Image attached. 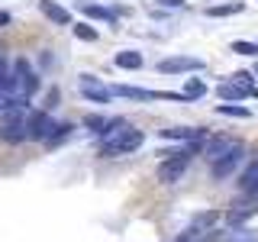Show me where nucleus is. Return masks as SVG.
<instances>
[{
	"label": "nucleus",
	"instance_id": "obj_1",
	"mask_svg": "<svg viewBox=\"0 0 258 242\" xmlns=\"http://www.w3.org/2000/svg\"><path fill=\"white\" fill-rule=\"evenodd\" d=\"M242 161H245V145H242V142H236V145H232V149L226 152L223 158H216L213 165H210V174H213V181H226V177H229L232 171H236V168L242 165Z\"/></svg>",
	"mask_w": 258,
	"mask_h": 242
},
{
	"label": "nucleus",
	"instance_id": "obj_2",
	"mask_svg": "<svg viewBox=\"0 0 258 242\" xmlns=\"http://www.w3.org/2000/svg\"><path fill=\"white\" fill-rule=\"evenodd\" d=\"M142 142H145V133H142V129H129V133H123L119 139H113V142H107V145H100V155H103V158L129 155V152H136Z\"/></svg>",
	"mask_w": 258,
	"mask_h": 242
},
{
	"label": "nucleus",
	"instance_id": "obj_3",
	"mask_svg": "<svg viewBox=\"0 0 258 242\" xmlns=\"http://www.w3.org/2000/svg\"><path fill=\"white\" fill-rule=\"evenodd\" d=\"M52 129H55V119L48 116L45 110H32V113H26V139H32V142H45Z\"/></svg>",
	"mask_w": 258,
	"mask_h": 242
},
{
	"label": "nucleus",
	"instance_id": "obj_4",
	"mask_svg": "<svg viewBox=\"0 0 258 242\" xmlns=\"http://www.w3.org/2000/svg\"><path fill=\"white\" fill-rule=\"evenodd\" d=\"M187 165H190V158L187 155H177V158H165L158 165V181L161 184H177L184 177V171H187Z\"/></svg>",
	"mask_w": 258,
	"mask_h": 242
},
{
	"label": "nucleus",
	"instance_id": "obj_5",
	"mask_svg": "<svg viewBox=\"0 0 258 242\" xmlns=\"http://www.w3.org/2000/svg\"><path fill=\"white\" fill-rule=\"evenodd\" d=\"M78 87H81V94H84L87 100H94V103H110V97H113L110 87H103L100 78H94V75H81Z\"/></svg>",
	"mask_w": 258,
	"mask_h": 242
},
{
	"label": "nucleus",
	"instance_id": "obj_6",
	"mask_svg": "<svg viewBox=\"0 0 258 242\" xmlns=\"http://www.w3.org/2000/svg\"><path fill=\"white\" fill-rule=\"evenodd\" d=\"M200 68H204V62L190 58V55H174V58H161L158 62L161 75H184V71H200Z\"/></svg>",
	"mask_w": 258,
	"mask_h": 242
},
{
	"label": "nucleus",
	"instance_id": "obj_7",
	"mask_svg": "<svg viewBox=\"0 0 258 242\" xmlns=\"http://www.w3.org/2000/svg\"><path fill=\"white\" fill-rule=\"evenodd\" d=\"M0 139L10 142V145H20L23 139H26V116H16V119L0 123Z\"/></svg>",
	"mask_w": 258,
	"mask_h": 242
},
{
	"label": "nucleus",
	"instance_id": "obj_8",
	"mask_svg": "<svg viewBox=\"0 0 258 242\" xmlns=\"http://www.w3.org/2000/svg\"><path fill=\"white\" fill-rule=\"evenodd\" d=\"M161 139H207V129L204 126H168L161 129Z\"/></svg>",
	"mask_w": 258,
	"mask_h": 242
},
{
	"label": "nucleus",
	"instance_id": "obj_9",
	"mask_svg": "<svg viewBox=\"0 0 258 242\" xmlns=\"http://www.w3.org/2000/svg\"><path fill=\"white\" fill-rule=\"evenodd\" d=\"M232 145H236V142H232L229 136H213V139L204 145V158L210 161V165H213V161H216V158H223L226 152L232 149Z\"/></svg>",
	"mask_w": 258,
	"mask_h": 242
},
{
	"label": "nucleus",
	"instance_id": "obj_10",
	"mask_svg": "<svg viewBox=\"0 0 258 242\" xmlns=\"http://www.w3.org/2000/svg\"><path fill=\"white\" fill-rule=\"evenodd\" d=\"M39 10H42L55 26H71V13L64 10V7H58L55 0H39Z\"/></svg>",
	"mask_w": 258,
	"mask_h": 242
},
{
	"label": "nucleus",
	"instance_id": "obj_11",
	"mask_svg": "<svg viewBox=\"0 0 258 242\" xmlns=\"http://www.w3.org/2000/svg\"><path fill=\"white\" fill-rule=\"evenodd\" d=\"M252 216H255V207L252 204H236L229 213H226V226H229V229H239V226L245 223V220H252Z\"/></svg>",
	"mask_w": 258,
	"mask_h": 242
},
{
	"label": "nucleus",
	"instance_id": "obj_12",
	"mask_svg": "<svg viewBox=\"0 0 258 242\" xmlns=\"http://www.w3.org/2000/svg\"><path fill=\"white\" fill-rule=\"evenodd\" d=\"M220 216H223L220 210H207V213H197V216L190 220V229L197 232V236H204V232H210V229L216 226V220H220Z\"/></svg>",
	"mask_w": 258,
	"mask_h": 242
},
{
	"label": "nucleus",
	"instance_id": "obj_13",
	"mask_svg": "<svg viewBox=\"0 0 258 242\" xmlns=\"http://www.w3.org/2000/svg\"><path fill=\"white\" fill-rule=\"evenodd\" d=\"M239 188L245 191V194H258V158H252L245 165V171H242V181H239Z\"/></svg>",
	"mask_w": 258,
	"mask_h": 242
},
{
	"label": "nucleus",
	"instance_id": "obj_14",
	"mask_svg": "<svg viewBox=\"0 0 258 242\" xmlns=\"http://www.w3.org/2000/svg\"><path fill=\"white\" fill-rule=\"evenodd\" d=\"M216 97H220L223 103H229V100H245V91H242V87L236 84V81H223L220 87H216Z\"/></svg>",
	"mask_w": 258,
	"mask_h": 242
},
{
	"label": "nucleus",
	"instance_id": "obj_15",
	"mask_svg": "<svg viewBox=\"0 0 258 242\" xmlns=\"http://www.w3.org/2000/svg\"><path fill=\"white\" fill-rule=\"evenodd\" d=\"M129 129H133V126H129V119H107V129L100 133V139H103V145H107L113 139H119L123 133H129Z\"/></svg>",
	"mask_w": 258,
	"mask_h": 242
},
{
	"label": "nucleus",
	"instance_id": "obj_16",
	"mask_svg": "<svg viewBox=\"0 0 258 242\" xmlns=\"http://www.w3.org/2000/svg\"><path fill=\"white\" fill-rule=\"evenodd\" d=\"M116 68H129V71H136V68H142V52H133V48H126V52H116Z\"/></svg>",
	"mask_w": 258,
	"mask_h": 242
},
{
	"label": "nucleus",
	"instance_id": "obj_17",
	"mask_svg": "<svg viewBox=\"0 0 258 242\" xmlns=\"http://www.w3.org/2000/svg\"><path fill=\"white\" fill-rule=\"evenodd\" d=\"M216 113H220V116H236V119H248V116H252L248 107H236V103H220Z\"/></svg>",
	"mask_w": 258,
	"mask_h": 242
},
{
	"label": "nucleus",
	"instance_id": "obj_18",
	"mask_svg": "<svg viewBox=\"0 0 258 242\" xmlns=\"http://www.w3.org/2000/svg\"><path fill=\"white\" fill-rule=\"evenodd\" d=\"M232 81H236V84H239L248 97H258V87H255V81H252V75H248V71H236V75H232Z\"/></svg>",
	"mask_w": 258,
	"mask_h": 242
},
{
	"label": "nucleus",
	"instance_id": "obj_19",
	"mask_svg": "<svg viewBox=\"0 0 258 242\" xmlns=\"http://www.w3.org/2000/svg\"><path fill=\"white\" fill-rule=\"evenodd\" d=\"M232 13H242V4H216V7H207V16H232Z\"/></svg>",
	"mask_w": 258,
	"mask_h": 242
},
{
	"label": "nucleus",
	"instance_id": "obj_20",
	"mask_svg": "<svg viewBox=\"0 0 258 242\" xmlns=\"http://www.w3.org/2000/svg\"><path fill=\"white\" fill-rule=\"evenodd\" d=\"M71 29H75V36L81 39V42H97V39H100V36H97V29L91 26V23H75Z\"/></svg>",
	"mask_w": 258,
	"mask_h": 242
},
{
	"label": "nucleus",
	"instance_id": "obj_21",
	"mask_svg": "<svg viewBox=\"0 0 258 242\" xmlns=\"http://www.w3.org/2000/svg\"><path fill=\"white\" fill-rule=\"evenodd\" d=\"M81 10H84V16H91V20H113V10H107L100 4H84Z\"/></svg>",
	"mask_w": 258,
	"mask_h": 242
},
{
	"label": "nucleus",
	"instance_id": "obj_22",
	"mask_svg": "<svg viewBox=\"0 0 258 242\" xmlns=\"http://www.w3.org/2000/svg\"><path fill=\"white\" fill-rule=\"evenodd\" d=\"M71 129H75L71 123H55V129L48 133V139H45V142H48V145H58L64 136H71Z\"/></svg>",
	"mask_w": 258,
	"mask_h": 242
},
{
	"label": "nucleus",
	"instance_id": "obj_23",
	"mask_svg": "<svg viewBox=\"0 0 258 242\" xmlns=\"http://www.w3.org/2000/svg\"><path fill=\"white\" fill-rule=\"evenodd\" d=\"M184 94H187L190 100H197V97L207 94V84H204L200 78H187V87H184Z\"/></svg>",
	"mask_w": 258,
	"mask_h": 242
},
{
	"label": "nucleus",
	"instance_id": "obj_24",
	"mask_svg": "<svg viewBox=\"0 0 258 242\" xmlns=\"http://www.w3.org/2000/svg\"><path fill=\"white\" fill-rule=\"evenodd\" d=\"M232 52H236V55H248V58H255V55H258V42H245V39H239V42H232Z\"/></svg>",
	"mask_w": 258,
	"mask_h": 242
},
{
	"label": "nucleus",
	"instance_id": "obj_25",
	"mask_svg": "<svg viewBox=\"0 0 258 242\" xmlns=\"http://www.w3.org/2000/svg\"><path fill=\"white\" fill-rule=\"evenodd\" d=\"M84 126L91 129V133H97V136H100L103 129H107V119H103V116H94V113H91V116L84 119Z\"/></svg>",
	"mask_w": 258,
	"mask_h": 242
},
{
	"label": "nucleus",
	"instance_id": "obj_26",
	"mask_svg": "<svg viewBox=\"0 0 258 242\" xmlns=\"http://www.w3.org/2000/svg\"><path fill=\"white\" fill-rule=\"evenodd\" d=\"M58 97H61V94H58V91H55V87H52V91H48V97H45V113H48V110H55V107H58Z\"/></svg>",
	"mask_w": 258,
	"mask_h": 242
},
{
	"label": "nucleus",
	"instance_id": "obj_27",
	"mask_svg": "<svg viewBox=\"0 0 258 242\" xmlns=\"http://www.w3.org/2000/svg\"><path fill=\"white\" fill-rule=\"evenodd\" d=\"M220 236H223V232H220V229H216V226H213V229H210V232H204V236H197L194 242H216Z\"/></svg>",
	"mask_w": 258,
	"mask_h": 242
},
{
	"label": "nucleus",
	"instance_id": "obj_28",
	"mask_svg": "<svg viewBox=\"0 0 258 242\" xmlns=\"http://www.w3.org/2000/svg\"><path fill=\"white\" fill-rule=\"evenodd\" d=\"M0 26H10V13L7 10H0Z\"/></svg>",
	"mask_w": 258,
	"mask_h": 242
},
{
	"label": "nucleus",
	"instance_id": "obj_29",
	"mask_svg": "<svg viewBox=\"0 0 258 242\" xmlns=\"http://www.w3.org/2000/svg\"><path fill=\"white\" fill-rule=\"evenodd\" d=\"M158 4H161V7H181L184 0H158Z\"/></svg>",
	"mask_w": 258,
	"mask_h": 242
},
{
	"label": "nucleus",
	"instance_id": "obj_30",
	"mask_svg": "<svg viewBox=\"0 0 258 242\" xmlns=\"http://www.w3.org/2000/svg\"><path fill=\"white\" fill-rule=\"evenodd\" d=\"M255 75H258V65H255Z\"/></svg>",
	"mask_w": 258,
	"mask_h": 242
}]
</instances>
